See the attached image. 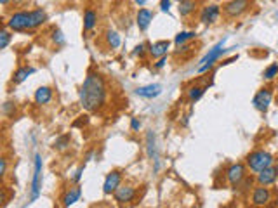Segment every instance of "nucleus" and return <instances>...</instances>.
Masks as SVG:
<instances>
[{"instance_id": "nucleus-12", "label": "nucleus", "mask_w": 278, "mask_h": 208, "mask_svg": "<svg viewBox=\"0 0 278 208\" xmlns=\"http://www.w3.org/2000/svg\"><path fill=\"white\" fill-rule=\"evenodd\" d=\"M256 180H258V184H261V186H273L278 180V165L273 163V165H270L268 168L261 170L258 174V177H256Z\"/></svg>"}, {"instance_id": "nucleus-14", "label": "nucleus", "mask_w": 278, "mask_h": 208, "mask_svg": "<svg viewBox=\"0 0 278 208\" xmlns=\"http://www.w3.org/2000/svg\"><path fill=\"white\" fill-rule=\"evenodd\" d=\"M136 94L139 97H145V99H155L162 94V85L160 83H149V85H145V87H137Z\"/></svg>"}, {"instance_id": "nucleus-20", "label": "nucleus", "mask_w": 278, "mask_h": 208, "mask_svg": "<svg viewBox=\"0 0 278 208\" xmlns=\"http://www.w3.org/2000/svg\"><path fill=\"white\" fill-rule=\"evenodd\" d=\"M96 25H98V13H96L94 9H87L83 13V30L91 31V30L96 28Z\"/></svg>"}, {"instance_id": "nucleus-15", "label": "nucleus", "mask_w": 278, "mask_h": 208, "mask_svg": "<svg viewBox=\"0 0 278 208\" xmlns=\"http://www.w3.org/2000/svg\"><path fill=\"white\" fill-rule=\"evenodd\" d=\"M151 21H153V13L149 11V9H139L136 14V25L137 28L141 30V31H146L151 25Z\"/></svg>"}, {"instance_id": "nucleus-29", "label": "nucleus", "mask_w": 278, "mask_h": 208, "mask_svg": "<svg viewBox=\"0 0 278 208\" xmlns=\"http://www.w3.org/2000/svg\"><path fill=\"white\" fill-rule=\"evenodd\" d=\"M52 40H54L58 45H63V44H65V37H63L61 30H54V31H52Z\"/></svg>"}, {"instance_id": "nucleus-7", "label": "nucleus", "mask_w": 278, "mask_h": 208, "mask_svg": "<svg viewBox=\"0 0 278 208\" xmlns=\"http://www.w3.org/2000/svg\"><path fill=\"white\" fill-rule=\"evenodd\" d=\"M226 179H228L229 186L233 189H238L240 184L247 179V166L244 163H233V165H229L228 170H226Z\"/></svg>"}, {"instance_id": "nucleus-5", "label": "nucleus", "mask_w": 278, "mask_h": 208, "mask_svg": "<svg viewBox=\"0 0 278 208\" xmlns=\"http://www.w3.org/2000/svg\"><path fill=\"white\" fill-rule=\"evenodd\" d=\"M252 9V0H229L223 5V13L228 19H237Z\"/></svg>"}, {"instance_id": "nucleus-11", "label": "nucleus", "mask_w": 278, "mask_h": 208, "mask_svg": "<svg viewBox=\"0 0 278 208\" xmlns=\"http://www.w3.org/2000/svg\"><path fill=\"white\" fill-rule=\"evenodd\" d=\"M113 198L118 205H127L131 201H134L136 198V187L129 186V184H125V186H120L113 193Z\"/></svg>"}, {"instance_id": "nucleus-2", "label": "nucleus", "mask_w": 278, "mask_h": 208, "mask_svg": "<svg viewBox=\"0 0 278 208\" xmlns=\"http://www.w3.org/2000/svg\"><path fill=\"white\" fill-rule=\"evenodd\" d=\"M47 21V13L44 9H35V11H19L5 21V26L13 31H28L42 26Z\"/></svg>"}, {"instance_id": "nucleus-10", "label": "nucleus", "mask_w": 278, "mask_h": 208, "mask_svg": "<svg viewBox=\"0 0 278 208\" xmlns=\"http://www.w3.org/2000/svg\"><path fill=\"white\" fill-rule=\"evenodd\" d=\"M122 174L120 170H113L106 175V179H104V184H103V193L104 194H113V193L122 186Z\"/></svg>"}, {"instance_id": "nucleus-6", "label": "nucleus", "mask_w": 278, "mask_h": 208, "mask_svg": "<svg viewBox=\"0 0 278 208\" xmlns=\"http://www.w3.org/2000/svg\"><path fill=\"white\" fill-rule=\"evenodd\" d=\"M271 201H273V193H271L270 186L258 184L250 193V205L254 207H268Z\"/></svg>"}, {"instance_id": "nucleus-39", "label": "nucleus", "mask_w": 278, "mask_h": 208, "mask_svg": "<svg viewBox=\"0 0 278 208\" xmlns=\"http://www.w3.org/2000/svg\"><path fill=\"white\" fill-rule=\"evenodd\" d=\"M275 205L278 207V194H277V198H275Z\"/></svg>"}, {"instance_id": "nucleus-21", "label": "nucleus", "mask_w": 278, "mask_h": 208, "mask_svg": "<svg viewBox=\"0 0 278 208\" xmlns=\"http://www.w3.org/2000/svg\"><path fill=\"white\" fill-rule=\"evenodd\" d=\"M35 73V68H30V66H21L16 70V73H14L13 76V82L14 83H23L26 78H28L30 75H33Z\"/></svg>"}, {"instance_id": "nucleus-9", "label": "nucleus", "mask_w": 278, "mask_h": 208, "mask_svg": "<svg viewBox=\"0 0 278 208\" xmlns=\"http://www.w3.org/2000/svg\"><path fill=\"white\" fill-rule=\"evenodd\" d=\"M271 101H273V92H271V89L264 87V89H261L256 96H254L252 106L258 109V111L266 113V111H268V108H270Z\"/></svg>"}, {"instance_id": "nucleus-17", "label": "nucleus", "mask_w": 278, "mask_h": 208, "mask_svg": "<svg viewBox=\"0 0 278 208\" xmlns=\"http://www.w3.org/2000/svg\"><path fill=\"white\" fill-rule=\"evenodd\" d=\"M80 196H82V187L77 184V186L70 187V189L66 191V194L63 196L61 205H63V207H71V205H75L77 201L80 200Z\"/></svg>"}, {"instance_id": "nucleus-26", "label": "nucleus", "mask_w": 278, "mask_h": 208, "mask_svg": "<svg viewBox=\"0 0 278 208\" xmlns=\"http://www.w3.org/2000/svg\"><path fill=\"white\" fill-rule=\"evenodd\" d=\"M70 141H71L70 134H65V135H61V137H58L54 141V148L58 151H65L68 146H70Z\"/></svg>"}, {"instance_id": "nucleus-22", "label": "nucleus", "mask_w": 278, "mask_h": 208, "mask_svg": "<svg viewBox=\"0 0 278 208\" xmlns=\"http://www.w3.org/2000/svg\"><path fill=\"white\" fill-rule=\"evenodd\" d=\"M195 11H196L195 0H186V2H181V4H179V16L181 17H190Z\"/></svg>"}, {"instance_id": "nucleus-34", "label": "nucleus", "mask_w": 278, "mask_h": 208, "mask_svg": "<svg viewBox=\"0 0 278 208\" xmlns=\"http://www.w3.org/2000/svg\"><path fill=\"white\" fill-rule=\"evenodd\" d=\"M131 129H132L134 132H139V129H141V121L137 120V118H132V120H131Z\"/></svg>"}, {"instance_id": "nucleus-24", "label": "nucleus", "mask_w": 278, "mask_h": 208, "mask_svg": "<svg viewBox=\"0 0 278 208\" xmlns=\"http://www.w3.org/2000/svg\"><path fill=\"white\" fill-rule=\"evenodd\" d=\"M195 37H196V31H179L174 38V44L176 47H179V45H183V44H186L188 40H193Z\"/></svg>"}, {"instance_id": "nucleus-37", "label": "nucleus", "mask_w": 278, "mask_h": 208, "mask_svg": "<svg viewBox=\"0 0 278 208\" xmlns=\"http://www.w3.org/2000/svg\"><path fill=\"white\" fill-rule=\"evenodd\" d=\"M134 2H136V4L139 5V7H143V5L148 4V0H134Z\"/></svg>"}, {"instance_id": "nucleus-23", "label": "nucleus", "mask_w": 278, "mask_h": 208, "mask_svg": "<svg viewBox=\"0 0 278 208\" xmlns=\"http://www.w3.org/2000/svg\"><path fill=\"white\" fill-rule=\"evenodd\" d=\"M106 44H108V47L112 50L118 49V47H120V44H122L120 35L116 33L115 30H108V31H106Z\"/></svg>"}, {"instance_id": "nucleus-4", "label": "nucleus", "mask_w": 278, "mask_h": 208, "mask_svg": "<svg viewBox=\"0 0 278 208\" xmlns=\"http://www.w3.org/2000/svg\"><path fill=\"white\" fill-rule=\"evenodd\" d=\"M224 44H226V38H223L217 45L212 47L207 54L200 59V64H198V68H196V71H198V73H205V71H209L217 61H219L221 58H223V54L226 52V49H224Z\"/></svg>"}, {"instance_id": "nucleus-36", "label": "nucleus", "mask_w": 278, "mask_h": 208, "mask_svg": "<svg viewBox=\"0 0 278 208\" xmlns=\"http://www.w3.org/2000/svg\"><path fill=\"white\" fill-rule=\"evenodd\" d=\"M89 123V118L87 117H80V120L75 121V127H82V125H87Z\"/></svg>"}, {"instance_id": "nucleus-30", "label": "nucleus", "mask_w": 278, "mask_h": 208, "mask_svg": "<svg viewBox=\"0 0 278 208\" xmlns=\"http://www.w3.org/2000/svg\"><path fill=\"white\" fill-rule=\"evenodd\" d=\"M146 52H149V50H146V45L145 44H139V45L134 49V56H139V58H145Z\"/></svg>"}, {"instance_id": "nucleus-3", "label": "nucleus", "mask_w": 278, "mask_h": 208, "mask_svg": "<svg viewBox=\"0 0 278 208\" xmlns=\"http://www.w3.org/2000/svg\"><path fill=\"white\" fill-rule=\"evenodd\" d=\"M273 163H275L273 154L264 149L252 151V153H249L247 158H245V165H247V168H249L250 172H254V174H259V172L268 168V166L273 165Z\"/></svg>"}, {"instance_id": "nucleus-28", "label": "nucleus", "mask_w": 278, "mask_h": 208, "mask_svg": "<svg viewBox=\"0 0 278 208\" xmlns=\"http://www.w3.org/2000/svg\"><path fill=\"white\" fill-rule=\"evenodd\" d=\"M9 42H11V33L7 31V26H5V28L0 31V49H7Z\"/></svg>"}, {"instance_id": "nucleus-25", "label": "nucleus", "mask_w": 278, "mask_h": 208, "mask_svg": "<svg viewBox=\"0 0 278 208\" xmlns=\"http://www.w3.org/2000/svg\"><path fill=\"white\" fill-rule=\"evenodd\" d=\"M204 92H205V89L198 87V85H195V87H190V89H188V101H190V103H196L200 97L204 96Z\"/></svg>"}, {"instance_id": "nucleus-19", "label": "nucleus", "mask_w": 278, "mask_h": 208, "mask_svg": "<svg viewBox=\"0 0 278 208\" xmlns=\"http://www.w3.org/2000/svg\"><path fill=\"white\" fill-rule=\"evenodd\" d=\"M146 153H148V158H151L153 162H157V160H158L157 141H155L153 130H149V132L146 134Z\"/></svg>"}, {"instance_id": "nucleus-1", "label": "nucleus", "mask_w": 278, "mask_h": 208, "mask_svg": "<svg viewBox=\"0 0 278 208\" xmlns=\"http://www.w3.org/2000/svg\"><path fill=\"white\" fill-rule=\"evenodd\" d=\"M106 97H108L106 80L98 71H91L85 76V80H83L79 90V99L82 108L89 113L99 111L104 106V103H106Z\"/></svg>"}, {"instance_id": "nucleus-40", "label": "nucleus", "mask_w": 278, "mask_h": 208, "mask_svg": "<svg viewBox=\"0 0 278 208\" xmlns=\"http://www.w3.org/2000/svg\"><path fill=\"white\" fill-rule=\"evenodd\" d=\"M176 2H179V4H181V2H186V0H176Z\"/></svg>"}, {"instance_id": "nucleus-8", "label": "nucleus", "mask_w": 278, "mask_h": 208, "mask_svg": "<svg viewBox=\"0 0 278 208\" xmlns=\"http://www.w3.org/2000/svg\"><path fill=\"white\" fill-rule=\"evenodd\" d=\"M42 156L40 154H35V165H33V179H32V196H30V200L32 201H37L38 196H40V191H42Z\"/></svg>"}, {"instance_id": "nucleus-31", "label": "nucleus", "mask_w": 278, "mask_h": 208, "mask_svg": "<svg viewBox=\"0 0 278 208\" xmlns=\"http://www.w3.org/2000/svg\"><path fill=\"white\" fill-rule=\"evenodd\" d=\"M83 168H85V165H80L79 168H77V172H75V175H73V182H75V184L80 182V179H82V172H83Z\"/></svg>"}, {"instance_id": "nucleus-13", "label": "nucleus", "mask_w": 278, "mask_h": 208, "mask_svg": "<svg viewBox=\"0 0 278 208\" xmlns=\"http://www.w3.org/2000/svg\"><path fill=\"white\" fill-rule=\"evenodd\" d=\"M221 14V7L217 4H211V5H205L202 9V13H200V23H204V25H212V23H216L217 17Z\"/></svg>"}, {"instance_id": "nucleus-32", "label": "nucleus", "mask_w": 278, "mask_h": 208, "mask_svg": "<svg viewBox=\"0 0 278 208\" xmlns=\"http://www.w3.org/2000/svg\"><path fill=\"white\" fill-rule=\"evenodd\" d=\"M160 11H162V13H169L170 11V0H160Z\"/></svg>"}, {"instance_id": "nucleus-16", "label": "nucleus", "mask_w": 278, "mask_h": 208, "mask_svg": "<svg viewBox=\"0 0 278 208\" xmlns=\"http://www.w3.org/2000/svg\"><path fill=\"white\" fill-rule=\"evenodd\" d=\"M169 49H170V42L169 40H158V42H155V44H151V45H149L148 54L151 56V58H155V59H160L162 56H167Z\"/></svg>"}, {"instance_id": "nucleus-27", "label": "nucleus", "mask_w": 278, "mask_h": 208, "mask_svg": "<svg viewBox=\"0 0 278 208\" xmlns=\"http://www.w3.org/2000/svg\"><path fill=\"white\" fill-rule=\"evenodd\" d=\"M277 76H278V64L277 62H273V64H270V66L264 70V80L271 82V80H275Z\"/></svg>"}, {"instance_id": "nucleus-38", "label": "nucleus", "mask_w": 278, "mask_h": 208, "mask_svg": "<svg viewBox=\"0 0 278 208\" xmlns=\"http://www.w3.org/2000/svg\"><path fill=\"white\" fill-rule=\"evenodd\" d=\"M9 2H11V0H0V4L2 5H9Z\"/></svg>"}, {"instance_id": "nucleus-33", "label": "nucleus", "mask_w": 278, "mask_h": 208, "mask_svg": "<svg viewBox=\"0 0 278 208\" xmlns=\"http://www.w3.org/2000/svg\"><path fill=\"white\" fill-rule=\"evenodd\" d=\"M5 172H7V160L0 158V175H2V177H5Z\"/></svg>"}, {"instance_id": "nucleus-18", "label": "nucleus", "mask_w": 278, "mask_h": 208, "mask_svg": "<svg viewBox=\"0 0 278 208\" xmlns=\"http://www.w3.org/2000/svg\"><path fill=\"white\" fill-rule=\"evenodd\" d=\"M50 99H52V89L50 87H38L37 90H35V103L38 104V106H44V104L50 103Z\"/></svg>"}, {"instance_id": "nucleus-35", "label": "nucleus", "mask_w": 278, "mask_h": 208, "mask_svg": "<svg viewBox=\"0 0 278 208\" xmlns=\"http://www.w3.org/2000/svg\"><path fill=\"white\" fill-rule=\"evenodd\" d=\"M165 62H167V56H162V58L155 62V70H162V68L165 66Z\"/></svg>"}]
</instances>
